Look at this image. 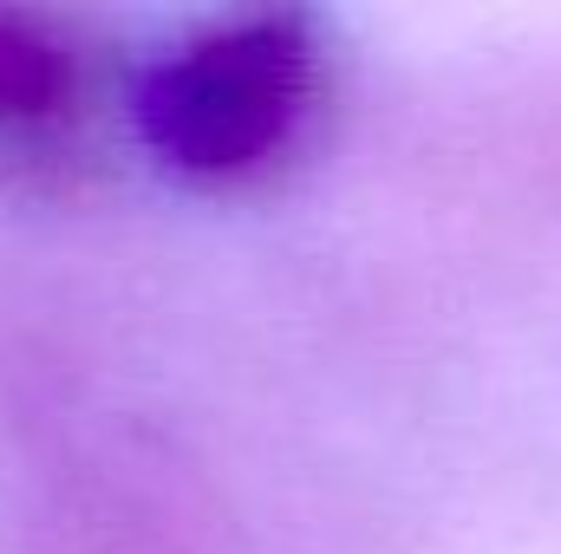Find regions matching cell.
I'll list each match as a JSON object with an SVG mask.
<instances>
[{
	"label": "cell",
	"instance_id": "obj_1",
	"mask_svg": "<svg viewBox=\"0 0 561 554\" xmlns=\"http://www.w3.org/2000/svg\"><path fill=\"white\" fill-rule=\"evenodd\" d=\"M294 105V53L280 39H216L163 72L150 118L190 163H236L275 138Z\"/></svg>",
	"mask_w": 561,
	"mask_h": 554
},
{
	"label": "cell",
	"instance_id": "obj_2",
	"mask_svg": "<svg viewBox=\"0 0 561 554\" xmlns=\"http://www.w3.org/2000/svg\"><path fill=\"white\" fill-rule=\"evenodd\" d=\"M39 85H46V59H39V46L7 33V39H0V92L20 105V99H33Z\"/></svg>",
	"mask_w": 561,
	"mask_h": 554
}]
</instances>
